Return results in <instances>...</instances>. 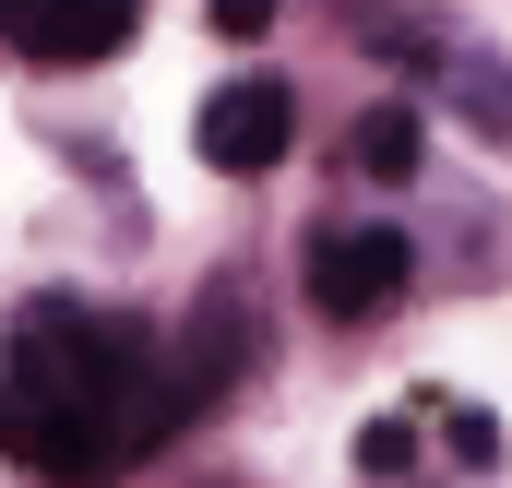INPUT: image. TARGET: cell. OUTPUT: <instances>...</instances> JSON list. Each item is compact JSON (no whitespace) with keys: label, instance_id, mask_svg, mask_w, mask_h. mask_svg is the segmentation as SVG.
<instances>
[{"label":"cell","instance_id":"obj_1","mask_svg":"<svg viewBox=\"0 0 512 488\" xmlns=\"http://www.w3.org/2000/svg\"><path fill=\"white\" fill-rule=\"evenodd\" d=\"M191 417L179 358L131 322V310H84V298H24L0 322V453L48 488H108L131 477L167 429Z\"/></svg>","mask_w":512,"mask_h":488},{"label":"cell","instance_id":"obj_2","mask_svg":"<svg viewBox=\"0 0 512 488\" xmlns=\"http://www.w3.org/2000/svg\"><path fill=\"white\" fill-rule=\"evenodd\" d=\"M417 286V239L405 227H322L310 239V310L322 322H382Z\"/></svg>","mask_w":512,"mask_h":488},{"label":"cell","instance_id":"obj_3","mask_svg":"<svg viewBox=\"0 0 512 488\" xmlns=\"http://www.w3.org/2000/svg\"><path fill=\"white\" fill-rule=\"evenodd\" d=\"M203 167H227V179H262V167H286V143H298V84H274V72H239V84H215L203 96Z\"/></svg>","mask_w":512,"mask_h":488},{"label":"cell","instance_id":"obj_4","mask_svg":"<svg viewBox=\"0 0 512 488\" xmlns=\"http://www.w3.org/2000/svg\"><path fill=\"white\" fill-rule=\"evenodd\" d=\"M131 24H143V0H0V36L24 60H60V72L131 48Z\"/></svg>","mask_w":512,"mask_h":488},{"label":"cell","instance_id":"obj_5","mask_svg":"<svg viewBox=\"0 0 512 488\" xmlns=\"http://www.w3.org/2000/svg\"><path fill=\"white\" fill-rule=\"evenodd\" d=\"M251 358H262L251 298H239V286H203V310H191V334H179V381H191V405H203V393H227Z\"/></svg>","mask_w":512,"mask_h":488},{"label":"cell","instance_id":"obj_6","mask_svg":"<svg viewBox=\"0 0 512 488\" xmlns=\"http://www.w3.org/2000/svg\"><path fill=\"white\" fill-rule=\"evenodd\" d=\"M417 155H429V120H417V108H405V96H382V108H358V131H346V167H358V179H417Z\"/></svg>","mask_w":512,"mask_h":488},{"label":"cell","instance_id":"obj_7","mask_svg":"<svg viewBox=\"0 0 512 488\" xmlns=\"http://www.w3.org/2000/svg\"><path fill=\"white\" fill-rule=\"evenodd\" d=\"M441 84H453V120L477 131V143H501V131H512V60L453 48V60H441Z\"/></svg>","mask_w":512,"mask_h":488},{"label":"cell","instance_id":"obj_8","mask_svg":"<svg viewBox=\"0 0 512 488\" xmlns=\"http://www.w3.org/2000/svg\"><path fill=\"white\" fill-rule=\"evenodd\" d=\"M405 465H417V429L405 417H370L358 429V477H405Z\"/></svg>","mask_w":512,"mask_h":488},{"label":"cell","instance_id":"obj_9","mask_svg":"<svg viewBox=\"0 0 512 488\" xmlns=\"http://www.w3.org/2000/svg\"><path fill=\"white\" fill-rule=\"evenodd\" d=\"M441 429H453V465H465V477H489V465H501V417H477V405H453Z\"/></svg>","mask_w":512,"mask_h":488},{"label":"cell","instance_id":"obj_10","mask_svg":"<svg viewBox=\"0 0 512 488\" xmlns=\"http://www.w3.org/2000/svg\"><path fill=\"white\" fill-rule=\"evenodd\" d=\"M203 12H215V36H239V48L274 36V0H203Z\"/></svg>","mask_w":512,"mask_h":488}]
</instances>
